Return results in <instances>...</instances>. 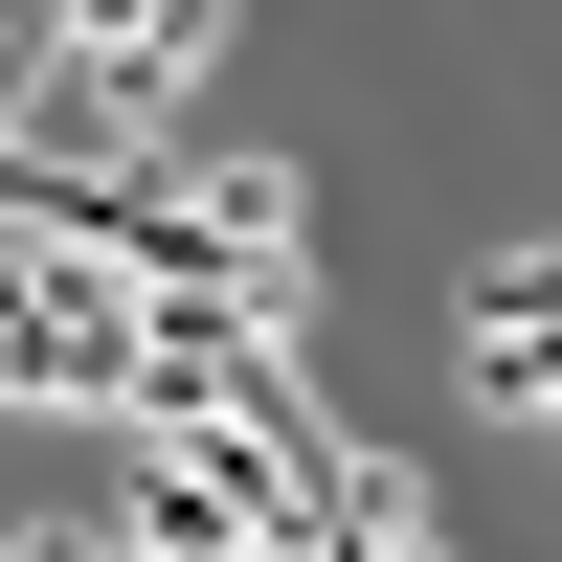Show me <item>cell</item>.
Here are the masks:
<instances>
[{"label":"cell","mask_w":562,"mask_h":562,"mask_svg":"<svg viewBox=\"0 0 562 562\" xmlns=\"http://www.w3.org/2000/svg\"><path fill=\"white\" fill-rule=\"evenodd\" d=\"M0 405H113V338H90V315H23V293H0Z\"/></svg>","instance_id":"cell-2"},{"label":"cell","mask_w":562,"mask_h":562,"mask_svg":"<svg viewBox=\"0 0 562 562\" xmlns=\"http://www.w3.org/2000/svg\"><path fill=\"white\" fill-rule=\"evenodd\" d=\"M473 383L562 428V248H495V270H473Z\"/></svg>","instance_id":"cell-1"}]
</instances>
